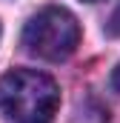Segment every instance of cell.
Listing matches in <instances>:
<instances>
[{"instance_id": "obj_3", "label": "cell", "mask_w": 120, "mask_h": 123, "mask_svg": "<svg viewBox=\"0 0 120 123\" xmlns=\"http://www.w3.org/2000/svg\"><path fill=\"white\" fill-rule=\"evenodd\" d=\"M106 34H109V37H120V6L112 12V17H109V23H106Z\"/></svg>"}, {"instance_id": "obj_5", "label": "cell", "mask_w": 120, "mask_h": 123, "mask_svg": "<svg viewBox=\"0 0 120 123\" xmlns=\"http://www.w3.org/2000/svg\"><path fill=\"white\" fill-rule=\"evenodd\" d=\"M89 3H94V0H89Z\"/></svg>"}, {"instance_id": "obj_4", "label": "cell", "mask_w": 120, "mask_h": 123, "mask_svg": "<svg viewBox=\"0 0 120 123\" xmlns=\"http://www.w3.org/2000/svg\"><path fill=\"white\" fill-rule=\"evenodd\" d=\"M112 86L120 92V63H117V69H114V74H112Z\"/></svg>"}, {"instance_id": "obj_1", "label": "cell", "mask_w": 120, "mask_h": 123, "mask_svg": "<svg viewBox=\"0 0 120 123\" xmlns=\"http://www.w3.org/2000/svg\"><path fill=\"white\" fill-rule=\"evenodd\" d=\"M60 106L57 83L34 69H14L0 77V115L12 123H49Z\"/></svg>"}, {"instance_id": "obj_2", "label": "cell", "mask_w": 120, "mask_h": 123, "mask_svg": "<svg viewBox=\"0 0 120 123\" xmlns=\"http://www.w3.org/2000/svg\"><path fill=\"white\" fill-rule=\"evenodd\" d=\"M80 43V23L77 17L63 6H46L23 29L26 52L43 60H66Z\"/></svg>"}]
</instances>
